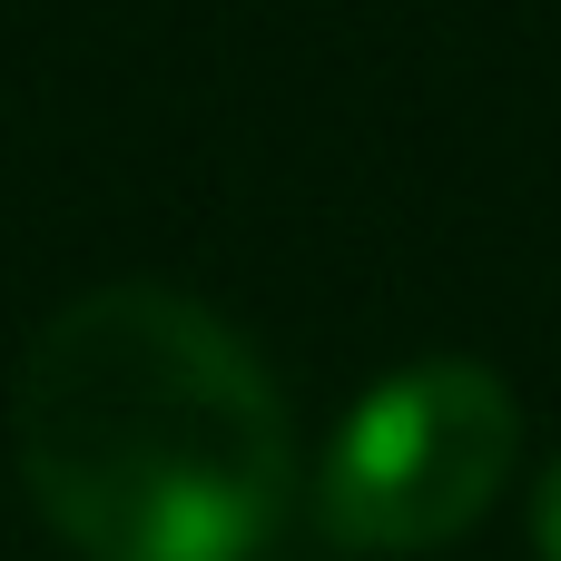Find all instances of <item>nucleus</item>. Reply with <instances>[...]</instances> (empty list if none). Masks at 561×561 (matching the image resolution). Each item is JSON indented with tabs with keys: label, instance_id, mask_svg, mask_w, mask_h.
Wrapping results in <instances>:
<instances>
[{
	"label": "nucleus",
	"instance_id": "nucleus-1",
	"mask_svg": "<svg viewBox=\"0 0 561 561\" xmlns=\"http://www.w3.org/2000/svg\"><path fill=\"white\" fill-rule=\"evenodd\" d=\"M10 463L79 561H256L296 493V424L217 306L99 286L30 335Z\"/></svg>",
	"mask_w": 561,
	"mask_h": 561
},
{
	"label": "nucleus",
	"instance_id": "nucleus-2",
	"mask_svg": "<svg viewBox=\"0 0 561 561\" xmlns=\"http://www.w3.org/2000/svg\"><path fill=\"white\" fill-rule=\"evenodd\" d=\"M523 454V404L493 365L434 355L355 394L316 473V533L335 552H444L493 513Z\"/></svg>",
	"mask_w": 561,
	"mask_h": 561
},
{
	"label": "nucleus",
	"instance_id": "nucleus-3",
	"mask_svg": "<svg viewBox=\"0 0 561 561\" xmlns=\"http://www.w3.org/2000/svg\"><path fill=\"white\" fill-rule=\"evenodd\" d=\"M533 552L561 561V454H552V473H542V493H533Z\"/></svg>",
	"mask_w": 561,
	"mask_h": 561
}]
</instances>
